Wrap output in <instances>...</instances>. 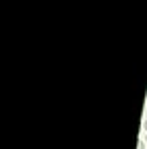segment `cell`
<instances>
[{
	"mask_svg": "<svg viewBox=\"0 0 147 149\" xmlns=\"http://www.w3.org/2000/svg\"><path fill=\"white\" fill-rule=\"evenodd\" d=\"M143 141H145V143H147V133H145V137H143Z\"/></svg>",
	"mask_w": 147,
	"mask_h": 149,
	"instance_id": "3",
	"label": "cell"
},
{
	"mask_svg": "<svg viewBox=\"0 0 147 149\" xmlns=\"http://www.w3.org/2000/svg\"><path fill=\"white\" fill-rule=\"evenodd\" d=\"M143 128H145V133H147V118L143 120Z\"/></svg>",
	"mask_w": 147,
	"mask_h": 149,
	"instance_id": "2",
	"label": "cell"
},
{
	"mask_svg": "<svg viewBox=\"0 0 147 149\" xmlns=\"http://www.w3.org/2000/svg\"><path fill=\"white\" fill-rule=\"evenodd\" d=\"M137 149H145V141H143V139L139 141V145H137Z\"/></svg>",
	"mask_w": 147,
	"mask_h": 149,
	"instance_id": "1",
	"label": "cell"
}]
</instances>
